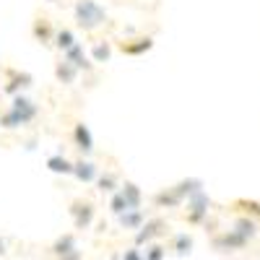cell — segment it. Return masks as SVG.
<instances>
[{
  "label": "cell",
  "mask_w": 260,
  "mask_h": 260,
  "mask_svg": "<svg viewBox=\"0 0 260 260\" xmlns=\"http://www.w3.org/2000/svg\"><path fill=\"white\" fill-rule=\"evenodd\" d=\"M234 206L240 208V211H245L247 216H257V219H260V203H257V201H247V198H242V201H237Z\"/></svg>",
  "instance_id": "27"
},
{
  "label": "cell",
  "mask_w": 260,
  "mask_h": 260,
  "mask_svg": "<svg viewBox=\"0 0 260 260\" xmlns=\"http://www.w3.org/2000/svg\"><path fill=\"white\" fill-rule=\"evenodd\" d=\"M172 247H175L177 255H190V250H192V237H190V234H177L175 240H172Z\"/></svg>",
  "instance_id": "25"
},
{
  "label": "cell",
  "mask_w": 260,
  "mask_h": 260,
  "mask_svg": "<svg viewBox=\"0 0 260 260\" xmlns=\"http://www.w3.org/2000/svg\"><path fill=\"white\" fill-rule=\"evenodd\" d=\"M24 148H26V151H34V148H37V138H29V141L24 143Z\"/></svg>",
  "instance_id": "30"
},
{
  "label": "cell",
  "mask_w": 260,
  "mask_h": 260,
  "mask_svg": "<svg viewBox=\"0 0 260 260\" xmlns=\"http://www.w3.org/2000/svg\"><path fill=\"white\" fill-rule=\"evenodd\" d=\"M0 255H6V242L0 240Z\"/></svg>",
  "instance_id": "31"
},
{
  "label": "cell",
  "mask_w": 260,
  "mask_h": 260,
  "mask_svg": "<svg viewBox=\"0 0 260 260\" xmlns=\"http://www.w3.org/2000/svg\"><path fill=\"white\" fill-rule=\"evenodd\" d=\"M245 245H247V240L242 234H237L234 229H229V232H224L219 237H213V247L216 250H242Z\"/></svg>",
  "instance_id": "12"
},
{
  "label": "cell",
  "mask_w": 260,
  "mask_h": 260,
  "mask_svg": "<svg viewBox=\"0 0 260 260\" xmlns=\"http://www.w3.org/2000/svg\"><path fill=\"white\" fill-rule=\"evenodd\" d=\"M169 229L167 219H148L143 221V226L138 229V237H136V245H148V242H154L156 237H164Z\"/></svg>",
  "instance_id": "8"
},
{
  "label": "cell",
  "mask_w": 260,
  "mask_h": 260,
  "mask_svg": "<svg viewBox=\"0 0 260 260\" xmlns=\"http://www.w3.org/2000/svg\"><path fill=\"white\" fill-rule=\"evenodd\" d=\"M96 187H99L102 192H115V190H120V175H117V172H104V175L96 177Z\"/></svg>",
  "instance_id": "21"
},
{
  "label": "cell",
  "mask_w": 260,
  "mask_h": 260,
  "mask_svg": "<svg viewBox=\"0 0 260 260\" xmlns=\"http://www.w3.org/2000/svg\"><path fill=\"white\" fill-rule=\"evenodd\" d=\"M120 192H122V198H125V203H127V211L141 208V203H143V192H141V187H138L136 182L125 180V182L120 185Z\"/></svg>",
  "instance_id": "13"
},
{
  "label": "cell",
  "mask_w": 260,
  "mask_h": 260,
  "mask_svg": "<svg viewBox=\"0 0 260 260\" xmlns=\"http://www.w3.org/2000/svg\"><path fill=\"white\" fill-rule=\"evenodd\" d=\"M55 78H57V83H62V86H73V83L78 81L76 65L68 62V60H57V62H55Z\"/></svg>",
  "instance_id": "14"
},
{
  "label": "cell",
  "mask_w": 260,
  "mask_h": 260,
  "mask_svg": "<svg viewBox=\"0 0 260 260\" xmlns=\"http://www.w3.org/2000/svg\"><path fill=\"white\" fill-rule=\"evenodd\" d=\"M172 187L177 190V195H180L182 201H187L190 195H195L198 190H203V180H198V177H185V180H180L177 185H172Z\"/></svg>",
  "instance_id": "17"
},
{
  "label": "cell",
  "mask_w": 260,
  "mask_h": 260,
  "mask_svg": "<svg viewBox=\"0 0 260 260\" xmlns=\"http://www.w3.org/2000/svg\"><path fill=\"white\" fill-rule=\"evenodd\" d=\"M73 177L78 180V182H96V177H99V167L94 164V161H89V159H78V161H73Z\"/></svg>",
  "instance_id": "11"
},
{
  "label": "cell",
  "mask_w": 260,
  "mask_h": 260,
  "mask_svg": "<svg viewBox=\"0 0 260 260\" xmlns=\"http://www.w3.org/2000/svg\"><path fill=\"white\" fill-rule=\"evenodd\" d=\"M122 260H143V257H141V252L133 247V250H127V252L122 255Z\"/></svg>",
  "instance_id": "29"
},
{
  "label": "cell",
  "mask_w": 260,
  "mask_h": 260,
  "mask_svg": "<svg viewBox=\"0 0 260 260\" xmlns=\"http://www.w3.org/2000/svg\"><path fill=\"white\" fill-rule=\"evenodd\" d=\"M71 138H73V146H76V151H78V154H81L83 159L94 154V136H91L89 125H86L83 120L73 125V133H71Z\"/></svg>",
  "instance_id": "6"
},
{
  "label": "cell",
  "mask_w": 260,
  "mask_h": 260,
  "mask_svg": "<svg viewBox=\"0 0 260 260\" xmlns=\"http://www.w3.org/2000/svg\"><path fill=\"white\" fill-rule=\"evenodd\" d=\"M185 201L177 195V190L175 187H164V190H159L156 195H154V206L156 208H177V206H182Z\"/></svg>",
  "instance_id": "15"
},
{
  "label": "cell",
  "mask_w": 260,
  "mask_h": 260,
  "mask_svg": "<svg viewBox=\"0 0 260 260\" xmlns=\"http://www.w3.org/2000/svg\"><path fill=\"white\" fill-rule=\"evenodd\" d=\"M115 47L125 57H141V55L154 50V37H125V39L115 42Z\"/></svg>",
  "instance_id": "3"
},
{
  "label": "cell",
  "mask_w": 260,
  "mask_h": 260,
  "mask_svg": "<svg viewBox=\"0 0 260 260\" xmlns=\"http://www.w3.org/2000/svg\"><path fill=\"white\" fill-rule=\"evenodd\" d=\"M31 37L34 42H39L42 47H52V39H55V24L47 16H37L34 24H31Z\"/></svg>",
  "instance_id": "9"
},
{
  "label": "cell",
  "mask_w": 260,
  "mask_h": 260,
  "mask_svg": "<svg viewBox=\"0 0 260 260\" xmlns=\"http://www.w3.org/2000/svg\"><path fill=\"white\" fill-rule=\"evenodd\" d=\"M143 221H146V213H143L141 208L120 213V226H122V229H141Z\"/></svg>",
  "instance_id": "20"
},
{
  "label": "cell",
  "mask_w": 260,
  "mask_h": 260,
  "mask_svg": "<svg viewBox=\"0 0 260 260\" xmlns=\"http://www.w3.org/2000/svg\"><path fill=\"white\" fill-rule=\"evenodd\" d=\"M11 110L18 115V120H21V127H29L37 117H39V107L29 99V96H24V94H16L13 96V102H11Z\"/></svg>",
  "instance_id": "5"
},
{
  "label": "cell",
  "mask_w": 260,
  "mask_h": 260,
  "mask_svg": "<svg viewBox=\"0 0 260 260\" xmlns=\"http://www.w3.org/2000/svg\"><path fill=\"white\" fill-rule=\"evenodd\" d=\"M47 169L55 175H73V161L65 159V154H52L47 159Z\"/></svg>",
  "instance_id": "19"
},
{
  "label": "cell",
  "mask_w": 260,
  "mask_h": 260,
  "mask_svg": "<svg viewBox=\"0 0 260 260\" xmlns=\"http://www.w3.org/2000/svg\"><path fill=\"white\" fill-rule=\"evenodd\" d=\"M76 45V34H73V29H68V26H62V29H55V39H52V47H57L60 52H65L68 47H73Z\"/></svg>",
  "instance_id": "18"
},
{
  "label": "cell",
  "mask_w": 260,
  "mask_h": 260,
  "mask_svg": "<svg viewBox=\"0 0 260 260\" xmlns=\"http://www.w3.org/2000/svg\"><path fill=\"white\" fill-rule=\"evenodd\" d=\"M91 60L99 62V65L110 62L112 60V42L110 39H96L91 45Z\"/></svg>",
  "instance_id": "16"
},
{
  "label": "cell",
  "mask_w": 260,
  "mask_h": 260,
  "mask_svg": "<svg viewBox=\"0 0 260 260\" xmlns=\"http://www.w3.org/2000/svg\"><path fill=\"white\" fill-rule=\"evenodd\" d=\"M110 211H112V213H117V216L127 211V203H125V198H122V192H120V190H115V192H112V198H110Z\"/></svg>",
  "instance_id": "26"
},
{
  "label": "cell",
  "mask_w": 260,
  "mask_h": 260,
  "mask_svg": "<svg viewBox=\"0 0 260 260\" xmlns=\"http://www.w3.org/2000/svg\"><path fill=\"white\" fill-rule=\"evenodd\" d=\"M0 127L3 130H18L21 127V120H18V115L11 110V107L0 110Z\"/></svg>",
  "instance_id": "23"
},
{
  "label": "cell",
  "mask_w": 260,
  "mask_h": 260,
  "mask_svg": "<svg viewBox=\"0 0 260 260\" xmlns=\"http://www.w3.org/2000/svg\"><path fill=\"white\" fill-rule=\"evenodd\" d=\"M3 76L8 78V83L0 89V94H8V96H16L21 91H26L34 86V76L29 71H16V68H3Z\"/></svg>",
  "instance_id": "2"
},
{
  "label": "cell",
  "mask_w": 260,
  "mask_h": 260,
  "mask_svg": "<svg viewBox=\"0 0 260 260\" xmlns=\"http://www.w3.org/2000/svg\"><path fill=\"white\" fill-rule=\"evenodd\" d=\"M62 60H68V62H73L76 65V71L81 73H94V62L89 60V55H86V47L81 45V42H76L73 47H68L62 52Z\"/></svg>",
  "instance_id": "10"
},
{
  "label": "cell",
  "mask_w": 260,
  "mask_h": 260,
  "mask_svg": "<svg viewBox=\"0 0 260 260\" xmlns=\"http://www.w3.org/2000/svg\"><path fill=\"white\" fill-rule=\"evenodd\" d=\"M94 203L91 201H86V198H76L71 203V216H73V221H76V229H89L91 221H94Z\"/></svg>",
  "instance_id": "7"
},
{
  "label": "cell",
  "mask_w": 260,
  "mask_h": 260,
  "mask_svg": "<svg viewBox=\"0 0 260 260\" xmlns=\"http://www.w3.org/2000/svg\"><path fill=\"white\" fill-rule=\"evenodd\" d=\"M71 250H76V237L73 234H62L60 240L52 245V252L55 255H65V252H71Z\"/></svg>",
  "instance_id": "24"
},
{
  "label": "cell",
  "mask_w": 260,
  "mask_h": 260,
  "mask_svg": "<svg viewBox=\"0 0 260 260\" xmlns=\"http://www.w3.org/2000/svg\"><path fill=\"white\" fill-rule=\"evenodd\" d=\"M234 232H237V234H242L245 240L250 242L252 237L257 234V224L250 219V216H242V219H237V221H234Z\"/></svg>",
  "instance_id": "22"
},
{
  "label": "cell",
  "mask_w": 260,
  "mask_h": 260,
  "mask_svg": "<svg viewBox=\"0 0 260 260\" xmlns=\"http://www.w3.org/2000/svg\"><path fill=\"white\" fill-rule=\"evenodd\" d=\"M208 208H211V198L206 195V190H198L195 195H190L187 198V221L203 224L208 219Z\"/></svg>",
  "instance_id": "4"
},
{
  "label": "cell",
  "mask_w": 260,
  "mask_h": 260,
  "mask_svg": "<svg viewBox=\"0 0 260 260\" xmlns=\"http://www.w3.org/2000/svg\"><path fill=\"white\" fill-rule=\"evenodd\" d=\"M73 18H76V26L81 31L91 34V31H96L99 26L107 24V11H104V6L96 3V0H76Z\"/></svg>",
  "instance_id": "1"
},
{
  "label": "cell",
  "mask_w": 260,
  "mask_h": 260,
  "mask_svg": "<svg viewBox=\"0 0 260 260\" xmlns=\"http://www.w3.org/2000/svg\"><path fill=\"white\" fill-rule=\"evenodd\" d=\"M164 255H167V247L161 245H151L146 250V260H164Z\"/></svg>",
  "instance_id": "28"
}]
</instances>
